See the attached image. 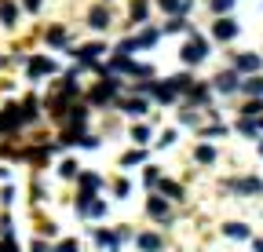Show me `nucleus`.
<instances>
[{
  "label": "nucleus",
  "instance_id": "20",
  "mask_svg": "<svg viewBox=\"0 0 263 252\" xmlns=\"http://www.w3.org/2000/svg\"><path fill=\"white\" fill-rule=\"evenodd\" d=\"M132 18H136V22H146V0H132Z\"/></svg>",
  "mask_w": 263,
  "mask_h": 252
},
{
  "label": "nucleus",
  "instance_id": "29",
  "mask_svg": "<svg viewBox=\"0 0 263 252\" xmlns=\"http://www.w3.org/2000/svg\"><path fill=\"white\" fill-rule=\"evenodd\" d=\"M201 135H205V139H219V135H227V124H216V128H205Z\"/></svg>",
  "mask_w": 263,
  "mask_h": 252
},
{
  "label": "nucleus",
  "instance_id": "21",
  "mask_svg": "<svg viewBox=\"0 0 263 252\" xmlns=\"http://www.w3.org/2000/svg\"><path fill=\"white\" fill-rule=\"evenodd\" d=\"M168 84H172V91H190V77H186V73H176V77H168Z\"/></svg>",
  "mask_w": 263,
  "mask_h": 252
},
{
  "label": "nucleus",
  "instance_id": "18",
  "mask_svg": "<svg viewBox=\"0 0 263 252\" xmlns=\"http://www.w3.org/2000/svg\"><path fill=\"white\" fill-rule=\"evenodd\" d=\"M15 15H18V8L11 4V0H8V4H0V22H4V26H15Z\"/></svg>",
  "mask_w": 263,
  "mask_h": 252
},
{
  "label": "nucleus",
  "instance_id": "32",
  "mask_svg": "<svg viewBox=\"0 0 263 252\" xmlns=\"http://www.w3.org/2000/svg\"><path fill=\"white\" fill-rule=\"evenodd\" d=\"M212 8H216L219 15H227L230 8H234V0H212Z\"/></svg>",
  "mask_w": 263,
  "mask_h": 252
},
{
  "label": "nucleus",
  "instance_id": "39",
  "mask_svg": "<svg viewBox=\"0 0 263 252\" xmlns=\"http://www.w3.org/2000/svg\"><path fill=\"white\" fill-rule=\"evenodd\" d=\"M259 153H263V139H259Z\"/></svg>",
  "mask_w": 263,
  "mask_h": 252
},
{
  "label": "nucleus",
  "instance_id": "12",
  "mask_svg": "<svg viewBox=\"0 0 263 252\" xmlns=\"http://www.w3.org/2000/svg\"><path fill=\"white\" fill-rule=\"evenodd\" d=\"M121 110H124L128 117H143V113H146V99H128V103H121Z\"/></svg>",
  "mask_w": 263,
  "mask_h": 252
},
{
  "label": "nucleus",
  "instance_id": "7",
  "mask_svg": "<svg viewBox=\"0 0 263 252\" xmlns=\"http://www.w3.org/2000/svg\"><path fill=\"white\" fill-rule=\"evenodd\" d=\"M88 26H91V29H106V26H110V11H106L103 4L91 8V11H88Z\"/></svg>",
  "mask_w": 263,
  "mask_h": 252
},
{
  "label": "nucleus",
  "instance_id": "33",
  "mask_svg": "<svg viewBox=\"0 0 263 252\" xmlns=\"http://www.w3.org/2000/svg\"><path fill=\"white\" fill-rule=\"evenodd\" d=\"M172 143H176V128H168V132L157 139V146H172Z\"/></svg>",
  "mask_w": 263,
  "mask_h": 252
},
{
  "label": "nucleus",
  "instance_id": "14",
  "mask_svg": "<svg viewBox=\"0 0 263 252\" xmlns=\"http://www.w3.org/2000/svg\"><path fill=\"white\" fill-rule=\"evenodd\" d=\"M132 41H136V51H139V48H154V44H157V29H143V33L132 37Z\"/></svg>",
  "mask_w": 263,
  "mask_h": 252
},
{
  "label": "nucleus",
  "instance_id": "16",
  "mask_svg": "<svg viewBox=\"0 0 263 252\" xmlns=\"http://www.w3.org/2000/svg\"><path fill=\"white\" fill-rule=\"evenodd\" d=\"M238 70L256 73V70H259V55H238Z\"/></svg>",
  "mask_w": 263,
  "mask_h": 252
},
{
  "label": "nucleus",
  "instance_id": "34",
  "mask_svg": "<svg viewBox=\"0 0 263 252\" xmlns=\"http://www.w3.org/2000/svg\"><path fill=\"white\" fill-rule=\"evenodd\" d=\"M179 29H186L179 18H176V22H164V33H179Z\"/></svg>",
  "mask_w": 263,
  "mask_h": 252
},
{
  "label": "nucleus",
  "instance_id": "28",
  "mask_svg": "<svg viewBox=\"0 0 263 252\" xmlns=\"http://www.w3.org/2000/svg\"><path fill=\"white\" fill-rule=\"evenodd\" d=\"M59 172H62L66 179H73V176L81 172V165H77V161H62V168H59Z\"/></svg>",
  "mask_w": 263,
  "mask_h": 252
},
{
  "label": "nucleus",
  "instance_id": "2",
  "mask_svg": "<svg viewBox=\"0 0 263 252\" xmlns=\"http://www.w3.org/2000/svg\"><path fill=\"white\" fill-rule=\"evenodd\" d=\"M117 88H121V81H114V77L106 73V84H99V88L91 91V103H114V95H117Z\"/></svg>",
  "mask_w": 263,
  "mask_h": 252
},
{
  "label": "nucleus",
  "instance_id": "25",
  "mask_svg": "<svg viewBox=\"0 0 263 252\" xmlns=\"http://www.w3.org/2000/svg\"><path fill=\"white\" fill-rule=\"evenodd\" d=\"M51 252H81V245H77L73 238H66V241H59V245H55Z\"/></svg>",
  "mask_w": 263,
  "mask_h": 252
},
{
  "label": "nucleus",
  "instance_id": "24",
  "mask_svg": "<svg viewBox=\"0 0 263 252\" xmlns=\"http://www.w3.org/2000/svg\"><path fill=\"white\" fill-rule=\"evenodd\" d=\"M238 128H241V132H245V135H252V139H259V124H256V121H252V117H245V121H241V124H238Z\"/></svg>",
  "mask_w": 263,
  "mask_h": 252
},
{
  "label": "nucleus",
  "instance_id": "26",
  "mask_svg": "<svg viewBox=\"0 0 263 252\" xmlns=\"http://www.w3.org/2000/svg\"><path fill=\"white\" fill-rule=\"evenodd\" d=\"M241 113H245V117H259V113H263V99H252V103H249Z\"/></svg>",
  "mask_w": 263,
  "mask_h": 252
},
{
  "label": "nucleus",
  "instance_id": "1",
  "mask_svg": "<svg viewBox=\"0 0 263 252\" xmlns=\"http://www.w3.org/2000/svg\"><path fill=\"white\" fill-rule=\"evenodd\" d=\"M205 55H209V44H205V37L190 33V41L183 44V62H186V66H197V62H205Z\"/></svg>",
  "mask_w": 263,
  "mask_h": 252
},
{
  "label": "nucleus",
  "instance_id": "4",
  "mask_svg": "<svg viewBox=\"0 0 263 252\" xmlns=\"http://www.w3.org/2000/svg\"><path fill=\"white\" fill-rule=\"evenodd\" d=\"M212 37H216V41H234V37H238V22H234V18H219V22L212 26Z\"/></svg>",
  "mask_w": 263,
  "mask_h": 252
},
{
  "label": "nucleus",
  "instance_id": "30",
  "mask_svg": "<svg viewBox=\"0 0 263 252\" xmlns=\"http://www.w3.org/2000/svg\"><path fill=\"white\" fill-rule=\"evenodd\" d=\"M143 157H146V153H143V150H136V153H128V157H124V161H121V165H124V168H132V165H139V161H143Z\"/></svg>",
  "mask_w": 263,
  "mask_h": 252
},
{
  "label": "nucleus",
  "instance_id": "31",
  "mask_svg": "<svg viewBox=\"0 0 263 252\" xmlns=\"http://www.w3.org/2000/svg\"><path fill=\"white\" fill-rule=\"evenodd\" d=\"M157 179H161L157 168H146V172H143V183H146V186H157Z\"/></svg>",
  "mask_w": 263,
  "mask_h": 252
},
{
  "label": "nucleus",
  "instance_id": "6",
  "mask_svg": "<svg viewBox=\"0 0 263 252\" xmlns=\"http://www.w3.org/2000/svg\"><path fill=\"white\" fill-rule=\"evenodd\" d=\"M44 73H55V62L41 55V59H33V62H29V81H37V77H44Z\"/></svg>",
  "mask_w": 263,
  "mask_h": 252
},
{
  "label": "nucleus",
  "instance_id": "35",
  "mask_svg": "<svg viewBox=\"0 0 263 252\" xmlns=\"http://www.w3.org/2000/svg\"><path fill=\"white\" fill-rule=\"evenodd\" d=\"M29 252H51V248H48L44 241H33V245H29Z\"/></svg>",
  "mask_w": 263,
  "mask_h": 252
},
{
  "label": "nucleus",
  "instance_id": "19",
  "mask_svg": "<svg viewBox=\"0 0 263 252\" xmlns=\"http://www.w3.org/2000/svg\"><path fill=\"white\" fill-rule=\"evenodd\" d=\"M194 157H197L201 165H212V161H216V150H212V146H197V150H194Z\"/></svg>",
  "mask_w": 263,
  "mask_h": 252
},
{
  "label": "nucleus",
  "instance_id": "9",
  "mask_svg": "<svg viewBox=\"0 0 263 252\" xmlns=\"http://www.w3.org/2000/svg\"><path fill=\"white\" fill-rule=\"evenodd\" d=\"M146 212H150L154 219H168V201H164V198H150V201H146Z\"/></svg>",
  "mask_w": 263,
  "mask_h": 252
},
{
  "label": "nucleus",
  "instance_id": "5",
  "mask_svg": "<svg viewBox=\"0 0 263 252\" xmlns=\"http://www.w3.org/2000/svg\"><path fill=\"white\" fill-rule=\"evenodd\" d=\"M230 190H241V194H263V179H256V176H249V179H241V183H227Z\"/></svg>",
  "mask_w": 263,
  "mask_h": 252
},
{
  "label": "nucleus",
  "instance_id": "23",
  "mask_svg": "<svg viewBox=\"0 0 263 252\" xmlns=\"http://www.w3.org/2000/svg\"><path fill=\"white\" fill-rule=\"evenodd\" d=\"M157 8L168 11V15H179V11H183V0H157Z\"/></svg>",
  "mask_w": 263,
  "mask_h": 252
},
{
  "label": "nucleus",
  "instance_id": "27",
  "mask_svg": "<svg viewBox=\"0 0 263 252\" xmlns=\"http://www.w3.org/2000/svg\"><path fill=\"white\" fill-rule=\"evenodd\" d=\"M132 139H136V143L143 146V143L150 139V128H146V124H139V128H132Z\"/></svg>",
  "mask_w": 263,
  "mask_h": 252
},
{
  "label": "nucleus",
  "instance_id": "11",
  "mask_svg": "<svg viewBox=\"0 0 263 252\" xmlns=\"http://www.w3.org/2000/svg\"><path fill=\"white\" fill-rule=\"evenodd\" d=\"M136 245H139L143 252H161V238H157V234H139Z\"/></svg>",
  "mask_w": 263,
  "mask_h": 252
},
{
  "label": "nucleus",
  "instance_id": "8",
  "mask_svg": "<svg viewBox=\"0 0 263 252\" xmlns=\"http://www.w3.org/2000/svg\"><path fill=\"white\" fill-rule=\"evenodd\" d=\"M106 51V44H84V48H77V51H70V55H77L81 62H91V59H99Z\"/></svg>",
  "mask_w": 263,
  "mask_h": 252
},
{
  "label": "nucleus",
  "instance_id": "22",
  "mask_svg": "<svg viewBox=\"0 0 263 252\" xmlns=\"http://www.w3.org/2000/svg\"><path fill=\"white\" fill-rule=\"evenodd\" d=\"M48 44H55V48H62V44H66V29H62V26L48 29Z\"/></svg>",
  "mask_w": 263,
  "mask_h": 252
},
{
  "label": "nucleus",
  "instance_id": "3",
  "mask_svg": "<svg viewBox=\"0 0 263 252\" xmlns=\"http://www.w3.org/2000/svg\"><path fill=\"white\" fill-rule=\"evenodd\" d=\"M238 70H227V73H219V77H212V88L216 91H223V95H230V91H238Z\"/></svg>",
  "mask_w": 263,
  "mask_h": 252
},
{
  "label": "nucleus",
  "instance_id": "37",
  "mask_svg": "<svg viewBox=\"0 0 263 252\" xmlns=\"http://www.w3.org/2000/svg\"><path fill=\"white\" fill-rule=\"evenodd\" d=\"M252 252H263V238H256V241H252Z\"/></svg>",
  "mask_w": 263,
  "mask_h": 252
},
{
  "label": "nucleus",
  "instance_id": "17",
  "mask_svg": "<svg viewBox=\"0 0 263 252\" xmlns=\"http://www.w3.org/2000/svg\"><path fill=\"white\" fill-rule=\"evenodd\" d=\"M223 234H227V238H234V241H241V238H249V227H245V223H227Z\"/></svg>",
  "mask_w": 263,
  "mask_h": 252
},
{
  "label": "nucleus",
  "instance_id": "10",
  "mask_svg": "<svg viewBox=\"0 0 263 252\" xmlns=\"http://www.w3.org/2000/svg\"><path fill=\"white\" fill-rule=\"evenodd\" d=\"M245 95H256V99H263V77H249V81H241L238 84Z\"/></svg>",
  "mask_w": 263,
  "mask_h": 252
},
{
  "label": "nucleus",
  "instance_id": "38",
  "mask_svg": "<svg viewBox=\"0 0 263 252\" xmlns=\"http://www.w3.org/2000/svg\"><path fill=\"white\" fill-rule=\"evenodd\" d=\"M259 128H263V113H259Z\"/></svg>",
  "mask_w": 263,
  "mask_h": 252
},
{
  "label": "nucleus",
  "instance_id": "13",
  "mask_svg": "<svg viewBox=\"0 0 263 252\" xmlns=\"http://www.w3.org/2000/svg\"><path fill=\"white\" fill-rule=\"evenodd\" d=\"M157 186H161V198H183V186L172 179H157Z\"/></svg>",
  "mask_w": 263,
  "mask_h": 252
},
{
  "label": "nucleus",
  "instance_id": "36",
  "mask_svg": "<svg viewBox=\"0 0 263 252\" xmlns=\"http://www.w3.org/2000/svg\"><path fill=\"white\" fill-rule=\"evenodd\" d=\"M26 4V11H41V0H22Z\"/></svg>",
  "mask_w": 263,
  "mask_h": 252
},
{
  "label": "nucleus",
  "instance_id": "15",
  "mask_svg": "<svg viewBox=\"0 0 263 252\" xmlns=\"http://www.w3.org/2000/svg\"><path fill=\"white\" fill-rule=\"evenodd\" d=\"M77 179H81V190H99L103 186V179L91 176V172H77Z\"/></svg>",
  "mask_w": 263,
  "mask_h": 252
}]
</instances>
